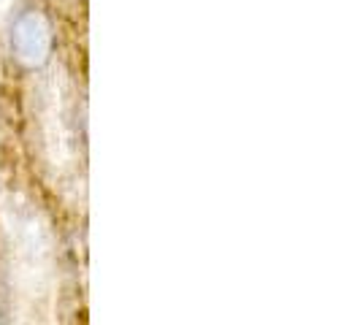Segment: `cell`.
Listing matches in <instances>:
<instances>
[{"label": "cell", "mask_w": 360, "mask_h": 325, "mask_svg": "<svg viewBox=\"0 0 360 325\" xmlns=\"http://www.w3.org/2000/svg\"><path fill=\"white\" fill-rule=\"evenodd\" d=\"M11 6H14V0H0V17H6Z\"/></svg>", "instance_id": "obj_4"}, {"label": "cell", "mask_w": 360, "mask_h": 325, "mask_svg": "<svg viewBox=\"0 0 360 325\" xmlns=\"http://www.w3.org/2000/svg\"><path fill=\"white\" fill-rule=\"evenodd\" d=\"M41 127H44V149L57 171L71 165V133L65 125V106H63V87L60 76L49 79L41 90Z\"/></svg>", "instance_id": "obj_2"}, {"label": "cell", "mask_w": 360, "mask_h": 325, "mask_svg": "<svg viewBox=\"0 0 360 325\" xmlns=\"http://www.w3.org/2000/svg\"><path fill=\"white\" fill-rule=\"evenodd\" d=\"M3 225L11 250V274L27 312L49 304L54 288L52 236L44 217L22 196L3 200Z\"/></svg>", "instance_id": "obj_1"}, {"label": "cell", "mask_w": 360, "mask_h": 325, "mask_svg": "<svg viewBox=\"0 0 360 325\" xmlns=\"http://www.w3.org/2000/svg\"><path fill=\"white\" fill-rule=\"evenodd\" d=\"M52 25L41 11H25L14 22V33H11V46L22 65L27 68H41L46 65L49 54H52Z\"/></svg>", "instance_id": "obj_3"}]
</instances>
